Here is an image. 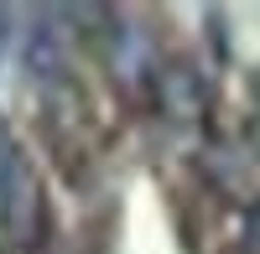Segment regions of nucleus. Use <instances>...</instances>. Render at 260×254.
<instances>
[{
	"instance_id": "5",
	"label": "nucleus",
	"mask_w": 260,
	"mask_h": 254,
	"mask_svg": "<svg viewBox=\"0 0 260 254\" xmlns=\"http://www.w3.org/2000/svg\"><path fill=\"white\" fill-rule=\"evenodd\" d=\"M6 26H11V16L0 11V52H6Z\"/></svg>"
},
{
	"instance_id": "1",
	"label": "nucleus",
	"mask_w": 260,
	"mask_h": 254,
	"mask_svg": "<svg viewBox=\"0 0 260 254\" xmlns=\"http://www.w3.org/2000/svg\"><path fill=\"white\" fill-rule=\"evenodd\" d=\"M151 94H156L161 114H172V119H198L203 114V78L192 73L187 62L151 68Z\"/></svg>"
},
{
	"instance_id": "4",
	"label": "nucleus",
	"mask_w": 260,
	"mask_h": 254,
	"mask_svg": "<svg viewBox=\"0 0 260 254\" xmlns=\"http://www.w3.org/2000/svg\"><path fill=\"white\" fill-rule=\"evenodd\" d=\"M240 249H245V254H260V197H250V207H245V228H240Z\"/></svg>"
},
{
	"instance_id": "3",
	"label": "nucleus",
	"mask_w": 260,
	"mask_h": 254,
	"mask_svg": "<svg viewBox=\"0 0 260 254\" xmlns=\"http://www.w3.org/2000/svg\"><path fill=\"white\" fill-rule=\"evenodd\" d=\"M21 166H26V156H21V145H16V135H11V124L0 119V192L21 177Z\"/></svg>"
},
{
	"instance_id": "2",
	"label": "nucleus",
	"mask_w": 260,
	"mask_h": 254,
	"mask_svg": "<svg viewBox=\"0 0 260 254\" xmlns=\"http://www.w3.org/2000/svg\"><path fill=\"white\" fill-rule=\"evenodd\" d=\"M26 68H31V78H42V83L62 78V31H57V11H47V16H42V26L31 31Z\"/></svg>"
}]
</instances>
